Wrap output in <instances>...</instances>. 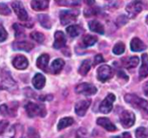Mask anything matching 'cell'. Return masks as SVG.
<instances>
[{"instance_id":"35","label":"cell","mask_w":148,"mask_h":138,"mask_svg":"<svg viewBox=\"0 0 148 138\" xmlns=\"http://www.w3.org/2000/svg\"><path fill=\"white\" fill-rule=\"evenodd\" d=\"M7 37H8V34H7L6 31L5 30V28L3 27L2 24H0V43L5 41Z\"/></svg>"},{"instance_id":"25","label":"cell","mask_w":148,"mask_h":138,"mask_svg":"<svg viewBox=\"0 0 148 138\" xmlns=\"http://www.w3.org/2000/svg\"><path fill=\"white\" fill-rule=\"evenodd\" d=\"M74 122L73 118L71 117H64L62 119H60V121L58 123V130H62L71 125H72Z\"/></svg>"},{"instance_id":"3","label":"cell","mask_w":148,"mask_h":138,"mask_svg":"<svg viewBox=\"0 0 148 138\" xmlns=\"http://www.w3.org/2000/svg\"><path fill=\"white\" fill-rule=\"evenodd\" d=\"M79 16V11H62L59 14L60 22L63 25L69 24L74 21H76Z\"/></svg>"},{"instance_id":"46","label":"cell","mask_w":148,"mask_h":138,"mask_svg":"<svg viewBox=\"0 0 148 138\" xmlns=\"http://www.w3.org/2000/svg\"><path fill=\"white\" fill-rule=\"evenodd\" d=\"M146 24H148V16L146 17Z\"/></svg>"},{"instance_id":"30","label":"cell","mask_w":148,"mask_h":138,"mask_svg":"<svg viewBox=\"0 0 148 138\" xmlns=\"http://www.w3.org/2000/svg\"><path fill=\"white\" fill-rule=\"evenodd\" d=\"M135 135L136 138H148V130L144 127L138 128L135 131Z\"/></svg>"},{"instance_id":"43","label":"cell","mask_w":148,"mask_h":138,"mask_svg":"<svg viewBox=\"0 0 148 138\" xmlns=\"http://www.w3.org/2000/svg\"><path fill=\"white\" fill-rule=\"evenodd\" d=\"M84 2L87 5H93L95 4V0H84Z\"/></svg>"},{"instance_id":"21","label":"cell","mask_w":148,"mask_h":138,"mask_svg":"<svg viewBox=\"0 0 148 138\" xmlns=\"http://www.w3.org/2000/svg\"><path fill=\"white\" fill-rule=\"evenodd\" d=\"M49 58H50L49 55H47V54L41 55L37 60V66L44 71H48L47 66H48V63H49Z\"/></svg>"},{"instance_id":"1","label":"cell","mask_w":148,"mask_h":138,"mask_svg":"<svg viewBox=\"0 0 148 138\" xmlns=\"http://www.w3.org/2000/svg\"><path fill=\"white\" fill-rule=\"evenodd\" d=\"M125 100L127 103L131 104L132 107L141 109L148 114V102L143 98L138 97L134 94H127L125 96Z\"/></svg>"},{"instance_id":"32","label":"cell","mask_w":148,"mask_h":138,"mask_svg":"<svg viewBox=\"0 0 148 138\" xmlns=\"http://www.w3.org/2000/svg\"><path fill=\"white\" fill-rule=\"evenodd\" d=\"M99 12V8H89L87 10L85 11L84 14L86 17H91V16H93V15H97L98 13Z\"/></svg>"},{"instance_id":"8","label":"cell","mask_w":148,"mask_h":138,"mask_svg":"<svg viewBox=\"0 0 148 138\" xmlns=\"http://www.w3.org/2000/svg\"><path fill=\"white\" fill-rule=\"evenodd\" d=\"M97 77L100 82H106L112 77V70L109 65H102L97 71Z\"/></svg>"},{"instance_id":"16","label":"cell","mask_w":148,"mask_h":138,"mask_svg":"<svg viewBox=\"0 0 148 138\" xmlns=\"http://www.w3.org/2000/svg\"><path fill=\"white\" fill-rule=\"evenodd\" d=\"M121 63L124 67L127 69L131 68H135L138 63H139V58L138 56H130V57H124L121 59Z\"/></svg>"},{"instance_id":"24","label":"cell","mask_w":148,"mask_h":138,"mask_svg":"<svg viewBox=\"0 0 148 138\" xmlns=\"http://www.w3.org/2000/svg\"><path fill=\"white\" fill-rule=\"evenodd\" d=\"M91 67H92V63H91L90 59H86V60L83 61L79 69V74L82 76H86L88 73V71L91 70Z\"/></svg>"},{"instance_id":"26","label":"cell","mask_w":148,"mask_h":138,"mask_svg":"<svg viewBox=\"0 0 148 138\" xmlns=\"http://www.w3.org/2000/svg\"><path fill=\"white\" fill-rule=\"evenodd\" d=\"M38 21L40 23V24L45 28V29H50L51 27V20H50V18L45 15V14H40L38 15Z\"/></svg>"},{"instance_id":"34","label":"cell","mask_w":148,"mask_h":138,"mask_svg":"<svg viewBox=\"0 0 148 138\" xmlns=\"http://www.w3.org/2000/svg\"><path fill=\"white\" fill-rule=\"evenodd\" d=\"M11 9L5 4H0V13L2 15L7 16L11 14Z\"/></svg>"},{"instance_id":"10","label":"cell","mask_w":148,"mask_h":138,"mask_svg":"<svg viewBox=\"0 0 148 138\" xmlns=\"http://www.w3.org/2000/svg\"><path fill=\"white\" fill-rule=\"evenodd\" d=\"M12 9L14 10L15 13L17 14V16L18 17V18L21 21H26L28 19L27 12L25 11L23 5L20 2H14V3H12Z\"/></svg>"},{"instance_id":"38","label":"cell","mask_w":148,"mask_h":138,"mask_svg":"<svg viewBox=\"0 0 148 138\" xmlns=\"http://www.w3.org/2000/svg\"><path fill=\"white\" fill-rule=\"evenodd\" d=\"M8 124H9V122L7 121H1V122H0V135L5 132V130L7 128Z\"/></svg>"},{"instance_id":"7","label":"cell","mask_w":148,"mask_h":138,"mask_svg":"<svg viewBox=\"0 0 148 138\" xmlns=\"http://www.w3.org/2000/svg\"><path fill=\"white\" fill-rule=\"evenodd\" d=\"M142 9H143V5L139 0H134V1L131 2L125 8L129 17L132 18H135L138 13H140Z\"/></svg>"},{"instance_id":"28","label":"cell","mask_w":148,"mask_h":138,"mask_svg":"<svg viewBox=\"0 0 148 138\" xmlns=\"http://www.w3.org/2000/svg\"><path fill=\"white\" fill-rule=\"evenodd\" d=\"M97 41H98L97 37L92 36V35H86L83 38V43H84L86 47H89V46L94 45L97 43Z\"/></svg>"},{"instance_id":"42","label":"cell","mask_w":148,"mask_h":138,"mask_svg":"<svg viewBox=\"0 0 148 138\" xmlns=\"http://www.w3.org/2000/svg\"><path fill=\"white\" fill-rule=\"evenodd\" d=\"M143 90H144V93H145V95L148 97V82H146V83L144 84V86H143Z\"/></svg>"},{"instance_id":"33","label":"cell","mask_w":148,"mask_h":138,"mask_svg":"<svg viewBox=\"0 0 148 138\" xmlns=\"http://www.w3.org/2000/svg\"><path fill=\"white\" fill-rule=\"evenodd\" d=\"M3 84H4V86H5L4 88L9 89V87H12V85H15V83H14V81L12 80V78L9 76L8 78H5V79L3 80L1 85H3Z\"/></svg>"},{"instance_id":"40","label":"cell","mask_w":148,"mask_h":138,"mask_svg":"<svg viewBox=\"0 0 148 138\" xmlns=\"http://www.w3.org/2000/svg\"><path fill=\"white\" fill-rule=\"evenodd\" d=\"M87 137V131L84 128L83 133H81V129L77 132V138H86Z\"/></svg>"},{"instance_id":"45","label":"cell","mask_w":148,"mask_h":138,"mask_svg":"<svg viewBox=\"0 0 148 138\" xmlns=\"http://www.w3.org/2000/svg\"><path fill=\"white\" fill-rule=\"evenodd\" d=\"M119 138H131V135L129 133H124L123 135H121Z\"/></svg>"},{"instance_id":"9","label":"cell","mask_w":148,"mask_h":138,"mask_svg":"<svg viewBox=\"0 0 148 138\" xmlns=\"http://www.w3.org/2000/svg\"><path fill=\"white\" fill-rule=\"evenodd\" d=\"M92 103L91 100H81L75 105V112L79 116H84Z\"/></svg>"},{"instance_id":"20","label":"cell","mask_w":148,"mask_h":138,"mask_svg":"<svg viewBox=\"0 0 148 138\" xmlns=\"http://www.w3.org/2000/svg\"><path fill=\"white\" fill-rule=\"evenodd\" d=\"M32 84H33L34 88L37 90L43 89L45 84V77L42 74L37 73L32 79Z\"/></svg>"},{"instance_id":"27","label":"cell","mask_w":148,"mask_h":138,"mask_svg":"<svg viewBox=\"0 0 148 138\" xmlns=\"http://www.w3.org/2000/svg\"><path fill=\"white\" fill-rule=\"evenodd\" d=\"M58 5L64 6H77L79 5V0H55Z\"/></svg>"},{"instance_id":"5","label":"cell","mask_w":148,"mask_h":138,"mask_svg":"<svg viewBox=\"0 0 148 138\" xmlns=\"http://www.w3.org/2000/svg\"><path fill=\"white\" fill-rule=\"evenodd\" d=\"M115 99H116V97L113 94H112V93L108 94L107 97L100 103L99 111L101 113H104V114L110 113L112 111V104H113Z\"/></svg>"},{"instance_id":"44","label":"cell","mask_w":148,"mask_h":138,"mask_svg":"<svg viewBox=\"0 0 148 138\" xmlns=\"http://www.w3.org/2000/svg\"><path fill=\"white\" fill-rule=\"evenodd\" d=\"M118 76H119V77H124V78H125L126 81L128 80V77H127V76H126V75H125V74L123 72V71H119V74H118Z\"/></svg>"},{"instance_id":"22","label":"cell","mask_w":148,"mask_h":138,"mask_svg":"<svg viewBox=\"0 0 148 138\" xmlns=\"http://www.w3.org/2000/svg\"><path fill=\"white\" fill-rule=\"evenodd\" d=\"M88 25H89V29L93 32H96V33H99L101 35H103L105 33L104 26L97 20H92L91 22H89Z\"/></svg>"},{"instance_id":"6","label":"cell","mask_w":148,"mask_h":138,"mask_svg":"<svg viewBox=\"0 0 148 138\" xmlns=\"http://www.w3.org/2000/svg\"><path fill=\"white\" fill-rule=\"evenodd\" d=\"M120 123L124 128H131L134 123H135V115L129 111V110H125L121 113L120 115Z\"/></svg>"},{"instance_id":"36","label":"cell","mask_w":148,"mask_h":138,"mask_svg":"<svg viewBox=\"0 0 148 138\" xmlns=\"http://www.w3.org/2000/svg\"><path fill=\"white\" fill-rule=\"evenodd\" d=\"M0 113H1L2 116H7L10 114V109L6 104H3L0 106Z\"/></svg>"},{"instance_id":"37","label":"cell","mask_w":148,"mask_h":138,"mask_svg":"<svg viewBox=\"0 0 148 138\" xmlns=\"http://www.w3.org/2000/svg\"><path fill=\"white\" fill-rule=\"evenodd\" d=\"M13 28L15 30V33H16V37H19L21 34H23V30L21 28L20 25H18V24H14Z\"/></svg>"},{"instance_id":"13","label":"cell","mask_w":148,"mask_h":138,"mask_svg":"<svg viewBox=\"0 0 148 138\" xmlns=\"http://www.w3.org/2000/svg\"><path fill=\"white\" fill-rule=\"evenodd\" d=\"M97 124L101 126L102 128H106V130L111 131V132H113V131L117 130L116 126L106 117H99V118H98L97 119Z\"/></svg>"},{"instance_id":"31","label":"cell","mask_w":148,"mask_h":138,"mask_svg":"<svg viewBox=\"0 0 148 138\" xmlns=\"http://www.w3.org/2000/svg\"><path fill=\"white\" fill-rule=\"evenodd\" d=\"M31 37L39 44H42L45 41V36L42 33L38 32V31H34V32L31 33Z\"/></svg>"},{"instance_id":"2","label":"cell","mask_w":148,"mask_h":138,"mask_svg":"<svg viewBox=\"0 0 148 138\" xmlns=\"http://www.w3.org/2000/svg\"><path fill=\"white\" fill-rule=\"evenodd\" d=\"M25 110L30 117H35L38 116H45L46 115V110L44 105H39L31 102L25 105Z\"/></svg>"},{"instance_id":"15","label":"cell","mask_w":148,"mask_h":138,"mask_svg":"<svg viewBox=\"0 0 148 138\" xmlns=\"http://www.w3.org/2000/svg\"><path fill=\"white\" fill-rule=\"evenodd\" d=\"M12 47L16 50H24V51H30L33 49V44L28 41H18L15 42L12 44Z\"/></svg>"},{"instance_id":"11","label":"cell","mask_w":148,"mask_h":138,"mask_svg":"<svg viewBox=\"0 0 148 138\" xmlns=\"http://www.w3.org/2000/svg\"><path fill=\"white\" fill-rule=\"evenodd\" d=\"M12 64L16 69H18V70H25V69L28 67L29 63L25 56L22 55H18L16 57H14L12 61Z\"/></svg>"},{"instance_id":"41","label":"cell","mask_w":148,"mask_h":138,"mask_svg":"<svg viewBox=\"0 0 148 138\" xmlns=\"http://www.w3.org/2000/svg\"><path fill=\"white\" fill-rule=\"evenodd\" d=\"M102 62H104V57H103V56L100 55V54L97 55V56H95V58H94V64H98V63H102Z\"/></svg>"},{"instance_id":"12","label":"cell","mask_w":148,"mask_h":138,"mask_svg":"<svg viewBox=\"0 0 148 138\" xmlns=\"http://www.w3.org/2000/svg\"><path fill=\"white\" fill-rule=\"evenodd\" d=\"M54 37H55V41H54V44H53V47L55 49L58 50V49L63 48L65 45L66 38H65V36H64V32H62L60 31H56L55 35H54Z\"/></svg>"},{"instance_id":"23","label":"cell","mask_w":148,"mask_h":138,"mask_svg":"<svg viewBox=\"0 0 148 138\" xmlns=\"http://www.w3.org/2000/svg\"><path fill=\"white\" fill-rule=\"evenodd\" d=\"M66 31L70 37H78L80 35V33L82 32V28L79 25L73 24V25H70L69 27H67Z\"/></svg>"},{"instance_id":"39","label":"cell","mask_w":148,"mask_h":138,"mask_svg":"<svg viewBox=\"0 0 148 138\" xmlns=\"http://www.w3.org/2000/svg\"><path fill=\"white\" fill-rule=\"evenodd\" d=\"M28 133H29V136H30L31 138H39V135H38V132H37L34 128H31L29 129Z\"/></svg>"},{"instance_id":"18","label":"cell","mask_w":148,"mask_h":138,"mask_svg":"<svg viewBox=\"0 0 148 138\" xmlns=\"http://www.w3.org/2000/svg\"><path fill=\"white\" fill-rule=\"evenodd\" d=\"M31 5L34 11H43L48 8L49 0H32Z\"/></svg>"},{"instance_id":"17","label":"cell","mask_w":148,"mask_h":138,"mask_svg":"<svg viewBox=\"0 0 148 138\" xmlns=\"http://www.w3.org/2000/svg\"><path fill=\"white\" fill-rule=\"evenodd\" d=\"M130 46H131V50L132 51H135V52L143 51L146 49V45L138 37L132 38V40L131 41Z\"/></svg>"},{"instance_id":"4","label":"cell","mask_w":148,"mask_h":138,"mask_svg":"<svg viewBox=\"0 0 148 138\" xmlns=\"http://www.w3.org/2000/svg\"><path fill=\"white\" fill-rule=\"evenodd\" d=\"M75 91L78 94H82L85 96H92L97 93V88L88 83H83L79 84L75 88Z\"/></svg>"},{"instance_id":"14","label":"cell","mask_w":148,"mask_h":138,"mask_svg":"<svg viewBox=\"0 0 148 138\" xmlns=\"http://www.w3.org/2000/svg\"><path fill=\"white\" fill-rule=\"evenodd\" d=\"M139 78L144 79L148 77V56L147 54L142 55V63L139 68Z\"/></svg>"},{"instance_id":"19","label":"cell","mask_w":148,"mask_h":138,"mask_svg":"<svg viewBox=\"0 0 148 138\" xmlns=\"http://www.w3.org/2000/svg\"><path fill=\"white\" fill-rule=\"evenodd\" d=\"M64 66V61L61 58L55 59L51 66V72L52 74H58Z\"/></svg>"},{"instance_id":"29","label":"cell","mask_w":148,"mask_h":138,"mask_svg":"<svg viewBox=\"0 0 148 138\" xmlns=\"http://www.w3.org/2000/svg\"><path fill=\"white\" fill-rule=\"evenodd\" d=\"M125 44L122 43V42H119L118 44H116L112 49V52L115 54V55H121L125 52Z\"/></svg>"}]
</instances>
